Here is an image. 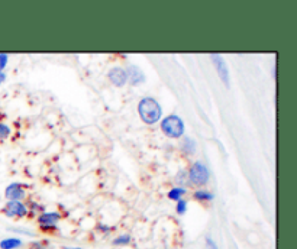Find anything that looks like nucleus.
Here are the masks:
<instances>
[{
    "mask_svg": "<svg viewBox=\"0 0 297 249\" xmlns=\"http://www.w3.org/2000/svg\"><path fill=\"white\" fill-rule=\"evenodd\" d=\"M138 112H139L141 119L147 125L157 123L162 116V109H161L159 103L152 97H145V99L141 100L138 104Z\"/></svg>",
    "mask_w": 297,
    "mask_h": 249,
    "instance_id": "nucleus-1",
    "label": "nucleus"
},
{
    "mask_svg": "<svg viewBox=\"0 0 297 249\" xmlns=\"http://www.w3.org/2000/svg\"><path fill=\"white\" fill-rule=\"evenodd\" d=\"M161 129L165 134V136L173 138V139H178L184 135V122L181 120V117L171 115V116L162 119Z\"/></svg>",
    "mask_w": 297,
    "mask_h": 249,
    "instance_id": "nucleus-2",
    "label": "nucleus"
},
{
    "mask_svg": "<svg viewBox=\"0 0 297 249\" xmlns=\"http://www.w3.org/2000/svg\"><path fill=\"white\" fill-rule=\"evenodd\" d=\"M187 177H189V181L193 183L195 186H204V184H207V181L210 178V172L203 162H195L190 167Z\"/></svg>",
    "mask_w": 297,
    "mask_h": 249,
    "instance_id": "nucleus-3",
    "label": "nucleus"
},
{
    "mask_svg": "<svg viewBox=\"0 0 297 249\" xmlns=\"http://www.w3.org/2000/svg\"><path fill=\"white\" fill-rule=\"evenodd\" d=\"M3 213L7 217H19V219H22V217L28 216L29 210L22 201H7L6 206L3 207Z\"/></svg>",
    "mask_w": 297,
    "mask_h": 249,
    "instance_id": "nucleus-4",
    "label": "nucleus"
},
{
    "mask_svg": "<svg viewBox=\"0 0 297 249\" xmlns=\"http://www.w3.org/2000/svg\"><path fill=\"white\" fill-rule=\"evenodd\" d=\"M215 67H216V71L220 77V80L223 81L225 86H229V70H228V65H226V61L219 55V54H212L210 55Z\"/></svg>",
    "mask_w": 297,
    "mask_h": 249,
    "instance_id": "nucleus-5",
    "label": "nucleus"
},
{
    "mask_svg": "<svg viewBox=\"0 0 297 249\" xmlns=\"http://www.w3.org/2000/svg\"><path fill=\"white\" fill-rule=\"evenodd\" d=\"M4 196L9 201H22L26 197V192L23 189L22 184L19 183H12L6 187L4 190Z\"/></svg>",
    "mask_w": 297,
    "mask_h": 249,
    "instance_id": "nucleus-6",
    "label": "nucleus"
},
{
    "mask_svg": "<svg viewBox=\"0 0 297 249\" xmlns=\"http://www.w3.org/2000/svg\"><path fill=\"white\" fill-rule=\"evenodd\" d=\"M61 220V214L58 211H50V213H42L38 217V223L42 229H54L57 223Z\"/></svg>",
    "mask_w": 297,
    "mask_h": 249,
    "instance_id": "nucleus-7",
    "label": "nucleus"
},
{
    "mask_svg": "<svg viewBox=\"0 0 297 249\" xmlns=\"http://www.w3.org/2000/svg\"><path fill=\"white\" fill-rule=\"evenodd\" d=\"M109 80L113 86L116 87H122L128 83V74L125 68L120 67H115L109 71Z\"/></svg>",
    "mask_w": 297,
    "mask_h": 249,
    "instance_id": "nucleus-8",
    "label": "nucleus"
},
{
    "mask_svg": "<svg viewBox=\"0 0 297 249\" xmlns=\"http://www.w3.org/2000/svg\"><path fill=\"white\" fill-rule=\"evenodd\" d=\"M126 74H128V80L131 81V84L134 86H139L145 81V74L144 71L137 67V65H129L126 68Z\"/></svg>",
    "mask_w": 297,
    "mask_h": 249,
    "instance_id": "nucleus-9",
    "label": "nucleus"
},
{
    "mask_svg": "<svg viewBox=\"0 0 297 249\" xmlns=\"http://www.w3.org/2000/svg\"><path fill=\"white\" fill-rule=\"evenodd\" d=\"M23 245V241L19 238H6L0 241V249H18Z\"/></svg>",
    "mask_w": 297,
    "mask_h": 249,
    "instance_id": "nucleus-10",
    "label": "nucleus"
},
{
    "mask_svg": "<svg viewBox=\"0 0 297 249\" xmlns=\"http://www.w3.org/2000/svg\"><path fill=\"white\" fill-rule=\"evenodd\" d=\"M187 193V190L184 187H173L170 192H168V199L174 200V201H178V200L183 199V196Z\"/></svg>",
    "mask_w": 297,
    "mask_h": 249,
    "instance_id": "nucleus-11",
    "label": "nucleus"
},
{
    "mask_svg": "<svg viewBox=\"0 0 297 249\" xmlns=\"http://www.w3.org/2000/svg\"><path fill=\"white\" fill-rule=\"evenodd\" d=\"M131 241H132L131 235L123 233V235L116 236V238L113 239V242H112V244H113L115 247H126V245H129V244H131Z\"/></svg>",
    "mask_w": 297,
    "mask_h": 249,
    "instance_id": "nucleus-12",
    "label": "nucleus"
},
{
    "mask_svg": "<svg viewBox=\"0 0 297 249\" xmlns=\"http://www.w3.org/2000/svg\"><path fill=\"white\" fill-rule=\"evenodd\" d=\"M195 199L198 200V201H210V200H213V194L204 189H200V190L195 192Z\"/></svg>",
    "mask_w": 297,
    "mask_h": 249,
    "instance_id": "nucleus-13",
    "label": "nucleus"
},
{
    "mask_svg": "<svg viewBox=\"0 0 297 249\" xmlns=\"http://www.w3.org/2000/svg\"><path fill=\"white\" fill-rule=\"evenodd\" d=\"M181 148H183L184 152H187V153H195V151H196V144H195V141H193V139L186 138V139L183 141Z\"/></svg>",
    "mask_w": 297,
    "mask_h": 249,
    "instance_id": "nucleus-14",
    "label": "nucleus"
},
{
    "mask_svg": "<svg viewBox=\"0 0 297 249\" xmlns=\"http://www.w3.org/2000/svg\"><path fill=\"white\" fill-rule=\"evenodd\" d=\"M187 178H189V177H187V172L181 170V171H178V172H177L176 181H177L178 184H181L180 187H184V186H186V183H187Z\"/></svg>",
    "mask_w": 297,
    "mask_h": 249,
    "instance_id": "nucleus-15",
    "label": "nucleus"
},
{
    "mask_svg": "<svg viewBox=\"0 0 297 249\" xmlns=\"http://www.w3.org/2000/svg\"><path fill=\"white\" fill-rule=\"evenodd\" d=\"M176 211H177V214H184L187 211V201L183 199L178 200L177 206H176Z\"/></svg>",
    "mask_w": 297,
    "mask_h": 249,
    "instance_id": "nucleus-16",
    "label": "nucleus"
},
{
    "mask_svg": "<svg viewBox=\"0 0 297 249\" xmlns=\"http://www.w3.org/2000/svg\"><path fill=\"white\" fill-rule=\"evenodd\" d=\"M10 128L7 126V125H4V123H0V139L3 141V139H6V138H9V135H10Z\"/></svg>",
    "mask_w": 297,
    "mask_h": 249,
    "instance_id": "nucleus-17",
    "label": "nucleus"
},
{
    "mask_svg": "<svg viewBox=\"0 0 297 249\" xmlns=\"http://www.w3.org/2000/svg\"><path fill=\"white\" fill-rule=\"evenodd\" d=\"M7 59H9L7 54H0V71H3L4 67L7 65Z\"/></svg>",
    "mask_w": 297,
    "mask_h": 249,
    "instance_id": "nucleus-18",
    "label": "nucleus"
},
{
    "mask_svg": "<svg viewBox=\"0 0 297 249\" xmlns=\"http://www.w3.org/2000/svg\"><path fill=\"white\" fill-rule=\"evenodd\" d=\"M47 247H48V242H34V244H31V248L32 249H47Z\"/></svg>",
    "mask_w": 297,
    "mask_h": 249,
    "instance_id": "nucleus-19",
    "label": "nucleus"
},
{
    "mask_svg": "<svg viewBox=\"0 0 297 249\" xmlns=\"http://www.w3.org/2000/svg\"><path fill=\"white\" fill-rule=\"evenodd\" d=\"M206 248L207 249H219L218 248V245H216V242L210 238V236H207L206 238Z\"/></svg>",
    "mask_w": 297,
    "mask_h": 249,
    "instance_id": "nucleus-20",
    "label": "nucleus"
},
{
    "mask_svg": "<svg viewBox=\"0 0 297 249\" xmlns=\"http://www.w3.org/2000/svg\"><path fill=\"white\" fill-rule=\"evenodd\" d=\"M99 230H103L104 233H109V232H110V228H109V226H104V225H100Z\"/></svg>",
    "mask_w": 297,
    "mask_h": 249,
    "instance_id": "nucleus-21",
    "label": "nucleus"
},
{
    "mask_svg": "<svg viewBox=\"0 0 297 249\" xmlns=\"http://www.w3.org/2000/svg\"><path fill=\"white\" fill-rule=\"evenodd\" d=\"M4 80H6V74L3 71H0V84L4 83Z\"/></svg>",
    "mask_w": 297,
    "mask_h": 249,
    "instance_id": "nucleus-22",
    "label": "nucleus"
},
{
    "mask_svg": "<svg viewBox=\"0 0 297 249\" xmlns=\"http://www.w3.org/2000/svg\"><path fill=\"white\" fill-rule=\"evenodd\" d=\"M62 249H83V248H79V247H65V248Z\"/></svg>",
    "mask_w": 297,
    "mask_h": 249,
    "instance_id": "nucleus-23",
    "label": "nucleus"
}]
</instances>
